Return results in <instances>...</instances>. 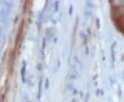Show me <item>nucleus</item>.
Here are the masks:
<instances>
[{
  "mask_svg": "<svg viewBox=\"0 0 124 102\" xmlns=\"http://www.w3.org/2000/svg\"><path fill=\"white\" fill-rule=\"evenodd\" d=\"M115 24L117 29L124 34V15L120 16L116 19Z\"/></svg>",
  "mask_w": 124,
  "mask_h": 102,
  "instance_id": "1",
  "label": "nucleus"
}]
</instances>
